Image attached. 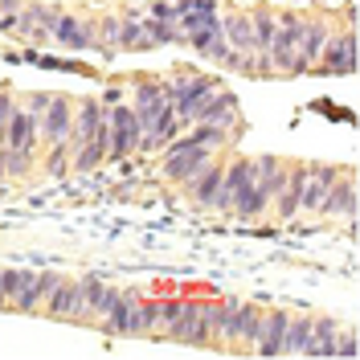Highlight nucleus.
Segmentation results:
<instances>
[{
  "label": "nucleus",
  "mask_w": 360,
  "mask_h": 360,
  "mask_svg": "<svg viewBox=\"0 0 360 360\" xmlns=\"http://www.w3.org/2000/svg\"><path fill=\"white\" fill-rule=\"evenodd\" d=\"M70 152H74V148H70V139H66V143H49V152H45V172H49L53 180L70 172Z\"/></svg>",
  "instance_id": "cd10ccee"
},
{
  "label": "nucleus",
  "mask_w": 360,
  "mask_h": 360,
  "mask_svg": "<svg viewBox=\"0 0 360 360\" xmlns=\"http://www.w3.org/2000/svg\"><path fill=\"white\" fill-rule=\"evenodd\" d=\"M221 37L229 41V49L242 58L238 74H254V58H258V49H254V29H250V17H242V13L225 17V21H221Z\"/></svg>",
  "instance_id": "9d476101"
},
{
  "label": "nucleus",
  "mask_w": 360,
  "mask_h": 360,
  "mask_svg": "<svg viewBox=\"0 0 360 360\" xmlns=\"http://www.w3.org/2000/svg\"><path fill=\"white\" fill-rule=\"evenodd\" d=\"M164 98H168V94H164L160 82H152V78H139V82H135V107H131V111L139 115V127L156 115V107L164 103Z\"/></svg>",
  "instance_id": "5701e85b"
},
{
  "label": "nucleus",
  "mask_w": 360,
  "mask_h": 360,
  "mask_svg": "<svg viewBox=\"0 0 360 360\" xmlns=\"http://www.w3.org/2000/svg\"><path fill=\"white\" fill-rule=\"evenodd\" d=\"M152 17H156V21H176V4H164V0H160L156 8H152Z\"/></svg>",
  "instance_id": "c9c22d12"
},
{
  "label": "nucleus",
  "mask_w": 360,
  "mask_h": 360,
  "mask_svg": "<svg viewBox=\"0 0 360 360\" xmlns=\"http://www.w3.org/2000/svg\"><path fill=\"white\" fill-rule=\"evenodd\" d=\"M53 41H62L70 53H82V49H98V37H94V21H82V17H58L53 21Z\"/></svg>",
  "instance_id": "2eb2a0df"
},
{
  "label": "nucleus",
  "mask_w": 360,
  "mask_h": 360,
  "mask_svg": "<svg viewBox=\"0 0 360 360\" xmlns=\"http://www.w3.org/2000/svg\"><path fill=\"white\" fill-rule=\"evenodd\" d=\"M37 135H41L45 143H66L70 135H74V103L62 98V94H53L41 115V131Z\"/></svg>",
  "instance_id": "9b49d317"
},
{
  "label": "nucleus",
  "mask_w": 360,
  "mask_h": 360,
  "mask_svg": "<svg viewBox=\"0 0 360 360\" xmlns=\"http://www.w3.org/2000/svg\"><path fill=\"white\" fill-rule=\"evenodd\" d=\"M49 98H53V94H45V90H41V94H29V98H25V107H29V111H33L37 119H41L45 107H49Z\"/></svg>",
  "instance_id": "f704fd0d"
},
{
  "label": "nucleus",
  "mask_w": 360,
  "mask_h": 360,
  "mask_svg": "<svg viewBox=\"0 0 360 360\" xmlns=\"http://www.w3.org/2000/svg\"><path fill=\"white\" fill-rule=\"evenodd\" d=\"M307 340H311V315H291L283 332V356H307Z\"/></svg>",
  "instance_id": "4be33fe9"
},
{
  "label": "nucleus",
  "mask_w": 360,
  "mask_h": 360,
  "mask_svg": "<svg viewBox=\"0 0 360 360\" xmlns=\"http://www.w3.org/2000/svg\"><path fill=\"white\" fill-rule=\"evenodd\" d=\"M107 119H111V148H107V160H127L131 152H139V135H143L139 115H135L131 107H115V111H107Z\"/></svg>",
  "instance_id": "39448f33"
},
{
  "label": "nucleus",
  "mask_w": 360,
  "mask_h": 360,
  "mask_svg": "<svg viewBox=\"0 0 360 360\" xmlns=\"http://www.w3.org/2000/svg\"><path fill=\"white\" fill-rule=\"evenodd\" d=\"M303 180H307V164H287V172H283V188L274 193V213L283 217V221H291L295 213H299V197H303Z\"/></svg>",
  "instance_id": "a211bd4d"
},
{
  "label": "nucleus",
  "mask_w": 360,
  "mask_h": 360,
  "mask_svg": "<svg viewBox=\"0 0 360 360\" xmlns=\"http://www.w3.org/2000/svg\"><path fill=\"white\" fill-rule=\"evenodd\" d=\"M139 336L148 340L164 336V303L160 299H139Z\"/></svg>",
  "instance_id": "393cba45"
},
{
  "label": "nucleus",
  "mask_w": 360,
  "mask_h": 360,
  "mask_svg": "<svg viewBox=\"0 0 360 360\" xmlns=\"http://www.w3.org/2000/svg\"><path fill=\"white\" fill-rule=\"evenodd\" d=\"M152 33H148V25L139 21V17H127V21H119V49H152Z\"/></svg>",
  "instance_id": "a878e982"
},
{
  "label": "nucleus",
  "mask_w": 360,
  "mask_h": 360,
  "mask_svg": "<svg viewBox=\"0 0 360 360\" xmlns=\"http://www.w3.org/2000/svg\"><path fill=\"white\" fill-rule=\"evenodd\" d=\"M41 307H45L49 319H78V323H82V287H78V278L62 274V278L53 283V291L45 295Z\"/></svg>",
  "instance_id": "6e6552de"
},
{
  "label": "nucleus",
  "mask_w": 360,
  "mask_h": 360,
  "mask_svg": "<svg viewBox=\"0 0 360 360\" xmlns=\"http://www.w3.org/2000/svg\"><path fill=\"white\" fill-rule=\"evenodd\" d=\"M164 340H176V344H188V348H205L209 344V303L205 299H180V311L164 328Z\"/></svg>",
  "instance_id": "f03ea898"
},
{
  "label": "nucleus",
  "mask_w": 360,
  "mask_h": 360,
  "mask_svg": "<svg viewBox=\"0 0 360 360\" xmlns=\"http://www.w3.org/2000/svg\"><path fill=\"white\" fill-rule=\"evenodd\" d=\"M356 70V33L352 29H332L328 33V41L319 49V62L311 66V74H352Z\"/></svg>",
  "instance_id": "20e7f679"
},
{
  "label": "nucleus",
  "mask_w": 360,
  "mask_h": 360,
  "mask_svg": "<svg viewBox=\"0 0 360 360\" xmlns=\"http://www.w3.org/2000/svg\"><path fill=\"white\" fill-rule=\"evenodd\" d=\"M360 344H356V332L352 328H340V340H336V356L340 360H356Z\"/></svg>",
  "instance_id": "7c9ffc66"
},
{
  "label": "nucleus",
  "mask_w": 360,
  "mask_h": 360,
  "mask_svg": "<svg viewBox=\"0 0 360 360\" xmlns=\"http://www.w3.org/2000/svg\"><path fill=\"white\" fill-rule=\"evenodd\" d=\"M238 119H242V111H238V98L229 90H213L197 107V115H193V123H213V127H221L229 135H238V127H242Z\"/></svg>",
  "instance_id": "423d86ee"
},
{
  "label": "nucleus",
  "mask_w": 360,
  "mask_h": 360,
  "mask_svg": "<svg viewBox=\"0 0 360 360\" xmlns=\"http://www.w3.org/2000/svg\"><path fill=\"white\" fill-rule=\"evenodd\" d=\"M13 111H17V98H13L8 90H0V135H4V127H8Z\"/></svg>",
  "instance_id": "473e14b6"
},
{
  "label": "nucleus",
  "mask_w": 360,
  "mask_h": 360,
  "mask_svg": "<svg viewBox=\"0 0 360 360\" xmlns=\"http://www.w3.org/2000/svg\"><path fill=\"white\" fill-rule=\"evenodd\" d=\"M168 148V160H164V176L176 180V184H184V180H193L197 172H201L209 160L217 156L213 148H205V143H197L193 135H180V139H172V143H164Z\"/></svg>",
  "instance_id": "7ed1b4c3"
},
{
  "label": "nucleus",
  "mask_w": 360,
  "mask_h": 360,
  "mask_svg": "<svg viewBox=\"0 0 360 360\" xmlns=\"http://www.w3.org/2000/svg\"><path fill=\"white\" fill-rule=\"evenodd\" d=\"M319 213L323 217H356V176L344 168L340 172V180L328 188V197H323V205H319Z\"/></svg>",
  "instance_id": "6ab92c4d"
},
{
  "label": "nucleus",
  "mask_w": 360,
  "mask_h": 360,
  "mask_svg": "<svg viewBox=\"0 0 360 360\" xmlns=\"http://www.w3.org/2000/svg\"><path fill=\"white\" fill-rule=\"evenodd\" d=\"M37 131H41V119L29 111V107H17L8 127L0 135V148H21V152H37Z\"/></svg>",
  "instance_id": "f8f14e48"
},
{
  "label": "nucleus",
  "mask_w": 360,
  "mask_h": 360,
  "mask_svg": "<svg viewBox=\"0 0 360 360\" xmlns=\"http://www.w3.org/2000/svg\"><path fill=\"white\" fill-rule=\"evenodd\" d=\"M115 299H119V287H111V283H103V291H98V303H94V319H103V315L115 307Z\"/></svg>",
  "instance_id": "2f4dec72"
},
{
  "label": "nucleus",
  "mask_w": 360,
  "mask_h": 360,
  "mask_svg": "<svg viewBox=\"0 0 360 360\" xmlns=\"http://www.w3.org/2000/svg\"><path fill=\"white\" fill-rule=\"evenodd\" d=\"M0 8H8V13H17V0H0Z\"/></svg>",
  "instance_id": "4c0bfd02"
},
{
  "label": "nucleus",
  "mask_w": 360,
  "mask_h": 360,
  "mask_svg": "<svg viewBox=\"0 0 360 360\" xmlns=\"http://www.w3.org/2000/svg\"><path fill=\"white\" fill-rule=\"evenodd\" d=\"M287 311H270L262 315V332L254 340V352L258 356H283V332H287Z\"/></svg>",
  "instance_id": "aec40b11"
},
{
  "label": "nucleus",
  "mask_w": 360,
  "mask_h": 360,
  "mask_svg": "<svg viewBox=\"0 0 360 360\" xmlns=\"http://www.w3.org/2000/svg\"><path fill=\"white\" fill-rule=\"evenodd\" d=\"M340 180V168L332 164H307V180H303V197H299V209L307 213H319V205L328 197V188Z\"/></svg>",
  "instance_id": "dca6fc26"
},
{
  "label": "nucleus",
  "mask_w": 360,
  "mask_h": 360,
  "mask_svg": "<svg viewBox=\"0 0 360 360\" xmlns=\"http://www.w3.org/2000/svg\"><path fill=\"white\" fill-rule=\"evenodd\" d=\"M160 303H164V328H168V323L176 319V311H180V299H160ZM160 340H164V336H160Z\"/></svg>",
  "instance_id": "e433bc0d"
},
{
  "label": "nucleus",
  "mask_w": 360,
  "mask_h": 360,
  "mask_svg": "<svg viewBox=\"0 0 360 360\" xmlns=\"http://www.w3.org/2000/svg\"><path fill=\"white\" fill-rule=\"evenodd\" d=\"M303 17L299 13H283L274 17V37L266 45L270 58V74H283V78H295V53H299V37H303Z\"/></svg>",
  "instance_id": "f257e3e1"
},
{
  "label": "nucleus",
  "mask_w": 360,
  "mask_h": 360,
  "mask_svg": "<svg viewBox=\"0 0 360 360\" xmlns=\"http://www.w3.org/2000/svg\"><path fill=\"white\" fill-rule=\"evenodd\" d=\"M94 37H98L103 58H111V53H107V45H119V17H103V21H98V29H94Z\"/></svg>",
  "instance_id": "c85d7f7f"
},
{
  "label": "nucleus",
  "mask_w": 360,
  "mask_h": 360,
  "mask_svg": "<svg viewBox=\"0 0 360 360\" xmlns=\"http://www.w3.org/2000/svg\"><path fill=\"white\" fill-rule=\"evenodd\" d=\"M17 25H21V13L0 8V33H4V37H17Z\"/></svg>",
  "instance_id": "72a5a7b5"
},
{
  "label": "nucleus",
  "mask_w": 360,
  "mask_h": 360,
  "mask_svg": "<svg viewBox=\"0 0 360 360\" xmlns=\"http://www.w3.org/2000/svg\"><path fill=\"white\" fill-rule=\"evenodd\" d=\"M221 172H225V160H221V156H213L193 180H184V193H188V201L197 205V209H213V197H217Z\"/></svg>",
  "instance_id": "4468645a"
},
{
  "label": "nucleus",
  "mask_w": 360,
  "mask_h": 360,
  "mask_svg": "<svg viewBox=\"0 0 360 360\" xmlns=\"http://www.w3.org/2000/svg\"><path fill=\"white\" fill-rule=\"evenodd\" d=\"M58 278H62L58 270H21V287H17L13 307L25 311V315H33L45 303V295L53 291V283H58Z\"/></svg>",
  "instance_id": "1a4fd4ad"
},
{
  "label": "nucleus",
  "mask_w": 360,
  "mask_h": 360,
  "mask_svg": "<svg viewBox=\"0 0 360 360\" xmlns=\"http://www.w3.org/2000/svg\"><path fill=\"white\" fill-rule=\"evenodd\" d=\"M262 307H254V303H242L238 307V332H233V344H250L254 348V340L262 332Z\"/></svg>",
  "instance_id": "b1692460"
},
{
  "label": "nucleus",
  "mask_w": 360,
  "mask_h": 360,
  "mask_svg": "<svg viewBox=\"0 0 360 360\" xmlns=\"http://www.w3.org/2000/svg\"><path fill=\"white\" fill-rule=\"evenodd\" d=\"M103 332L111 340H123V336H139V295L135 291H119V299H115V307L103 319Z\"/></svg>",
  "instance_id": "0eeeda50"
},
{
  "label": "nucleus",
  "mask_w": 360,
  "mask_h": 360,
  "mask_svg": "<svg viewBox=\"0 0 360 360\" xmlns=\"http://www.w3.org/2000/svg\"><path fill=\"white\" fill-rule=\"evenodd\" d=\"M0 164H4V176L25 180L37 164V152H21V148H0Z\"/></svg>",
  "instance_id": "bb28decb"
},
{
  "label": "nucleus",
  "mask_w": 360,
  "mask_h": 360,
  "mask_svg": "<svg viewBox=\"0 0 360 360\" xmlns=\"http://www.w3.org/2000/svg\"><path fill=\"white\" fill-rule=\"evenodd\" d=\"M336 340H340V319H332V315H311L307 356H336Z\"/></svg>",
  "instance_id": "412c9836"
},
{
  "label": "nucleus",
  "mask_w": 360,
  "mask_h": 360,
  "mask_svg": "<svg viewBox=\"0 0 360 360\" xmlns=\"http://www.w3.org/2000/svg\"><path fill=\"white\" fill-rule=\"evenodd\" d=\"M0 184H4V164H0Z\"/></svg>",
  "instance_id": "58836bf2"
},
{
  "label": "nucleus",
  "mask_w": 360,
  "mask_h": 360,
  "mask_svg": "<svg viewBox=\"0 0 360 360\" xmlns=\"http://www.w3.org/2000/svg\"><path fill=\"white\" fill-rule=\"evenodd\" d=\"M17 287H21V270H0V307H13Z\"/></svg>",
  "instance_id": "c756f323"
},
{
  "label": "nucleus",
  "mask_w": 360,
  "mask_h": 360,
  "mask_svg": "<svg viewBox=\"0 0 360 360\" xmlns=\"http://www.w3.org/2000/svg\"><path fill=\"white\" fill-rule=\"evenodd\" d=\"M328 33H332V21H323V17H315V21L303 25L299 53H295V78H299V74H311V66L319 62V49L328 41Z\"/></svg>",
  "instance_id": "ddd939ff"
},
{
  "label": "nucleus",
  "mask_w": 360,
  "mask_h": 360,
  "mask_svg": "<svg viewBox=\"0 0 360 360\" xmlns=\"http://www.w3.org/2000/svg\"><path fill=\"white\" fill-rule=\"evenodd\" d=\"M238 299H221L209 303V344L217 348H233V332H238Z\"/></svg>",
  "instance_id": "f3484780"
}]
</instances>
